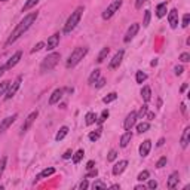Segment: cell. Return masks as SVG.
<instances>
[{
    "mask_svg": "<svg viewBox=\"0 0 190 190\" xmlns=\"http://www.w3.org/2000/svg\"><path fill=\"white\" fill-rule=\"evenodd\" d=\"M150 64H152V66H153V67H155V66H156V64H157V60H156V58H155V60H153V61L150 62Z\"/></svg>",
    "mask_w": 190,
    "mask_h": 190,
    "instance_id": "obj_58",
    "label": "cell"
},
{
    "mask_svg": "<svg viewBox=\"0 0 190 190\" xmlns=\"http://www.w3.org/2000/svg\"><path fill=\"white\" fill-rule=\"evenodd\" d=\"M67 134H68V128H67V126H62V128L57 132L55 140H57V141H61V140H64V138H66V135H67Z\"/></svg>",
    "mask_w": 190,
    "mask_h": 190,
    "instance_id": "obj_25",
    "label": "cell"
},
{
    "mask_svg": "<svg viewBox=\"0 0 190 190\" xmlns=\"http://www.w3.org/2000/svg\"><path fill=\"white\" fill-rule=\"evenodd\" d=\"M166 162H168V161H166V157L165 156L161 157V159L157 161V163H156V168H163V166L166 165Z\"/></svg>",
    "mask_w": 190,
    "mask_h": 190,
    "instance_id": "obj_42",
    "label": "cell"
},
{
    "mask_svg": "<svg viewBox=\"0 0 190 190\" xmlns=\"http://www.w3.org/2000/svg\"><path fill=\"white\" fill-rule=\"evenodd\" d=\"M98 79H100V70H98V68H95L94 71H92V75L89 76L88 82L91 83V85H94V83H95L97 80H98Z\"/></svg>",
    "mask_w": 190,
    "mask_h": 190,
    "instance_id": "obj_26",
    "label": "cell"
},
{
    "mask_svg": "<svg viewBox=\"0 0 190 190\" xmlns=\"http://www.w3.org/2000/svg\"><path fill=\"white\" fill-rule=\"evenodd\" d=\"M100 135H101V128L97 129L95 132H91V134H89V140H91V141H97V140L100 138Z\"/></svg>",
    "mask_w": 190,
    "mask_h": 190,
    "instance_id": "obj_35",
    "label": "cell"
},
{
    "mask_svg": "<svg viewBox=\"0 0 190 190\" xmlns=\"http://www.w3.org/2000/svg\"><path fill=\"white\" fill-rule=\"evenodd\" d=\"M94 85H95V88H102V86L106 85V79H102L101 77V79H98V80L95 82Z\"/></svg>",
    "mask_w": 190,
    "mask_h": 190,
    "instance_id": "obj_46",
    "label": "cell"
},
{
    "mask_svg": "<svg viewBox=\"0 0 190 190\" xmlns=\"http://www.w3.org/2000/svg\"><path fill=\"white\" fill-rule=\"evenodd\" d=\"M36 20H37V12H30L28 15H25V16H24V20L21 21L20 24L15 27V30L12 31V34L9 36V39L6 40V45H11V43H14V42L18 40L21 36H22L28 28L33 25V22Z\"/></svg>",
    "mask_w": 190,
    "mask_h": 190,
    "instance_id": "obj_1",
    "label": "cell"
},
{
    "mask_svg": "<svg viewBox=\"0 0 190 190\" xmlns=\"http://www.w3.org/2000/svg\"><path fill=\"white\" fill-rule=\"evenodd\" d=\"M116 157H117V153H116V150H110V152H109V156H107V161H109V162H113V161H116Z\"/></svg>",
    "mask_w": 190,
    "mask_h": 190,
    "instance_id": "obj_39",
    "label": "cell"
},
{
    "mask_svg": "<svg viewBox=\"0 0 190 190\" xmlns=\"http://www.w3.org/2000/svg\"><path fill=\"white\" fill-rule=\"evenodd\" d=\"M88 54V48H76L75 51L70 54V57H68L67 60V66L68 68L70 67H75L76 64H79L80 62V60H83L85 58V55Z\"/></svg>",
    "mask_w": 190,
    "mask_h": 190,
    "instance_id": "obj_4",
    "label": "cell"
},
{
    "mask_svg": "<svg viewBox=\"0 0 190 190\" xmlns=\"http://www.w3.org/2000/svg\"><path fill=\"white\" fill-rule=\"evenodd\" d=\"M16 117H18V115H16V113H14L12 116H7L6 119H3V122L0 123V134H2V132H5V131H6V129L9 128V126L15 122V120H16Z\"/></svg>",
    "mask_w": 190,
    "mask_h": 190,
    "instance_id": "obj_11",
    "label": "cell"
},
{
    "mask_svg": "<svg viewBox=\"0 0 190 190\" xmlns=\"http://www.w3.org/2000/svg\"><path fill=\"white\" fill-rule=\"evenodd\" d=\"M95 122H97V116H95V113H92V111L86 113V116H85V123H86L88 126H91V125H94Z\"/></svg>",
    "mask_w": 190,
    "mask_h": 190,
    "instance_id": "obj_24",
    "label": "cell"
},
{
    "mask_svg": "<svg viewBox=\"0 0 190 190\" xmlns=\"http://www.w3.org/2000/svg\"><path fill=\"white\" fill-rule=\"evenodd\" d=\"M83 6H79L77 9H76L75 12H71V15L68 16L67 22H66V25H64V33L66 34H70L73 30L76 28V25L79 24V21H80L82 18V14H83Z\"/></svg>",
    "mask_w": 190,
    "mask_h": 190,
    "instance_id": "obj_2",
    "label": "cell"
},
{
    "mask_svg": "<svg viewBox=\"0 0 190 190\" xmlns=\"http://www.w3.org/2000/svg\"><path fill=\"white\" fill-rule=\"evenodd\" d=\"M21 82H22V76H18V77L15 79V82H12V85H9L6 94H5V98H6V100H11V98L16 94V91H18L21 86Z\"/></svg>",
    "mask_w": 190,
    "mask_h": 190,
    "instance_id": "obj_6",
    "label": "cell"
},
{
    "mask_svg": "<svg viewBox=\"0 0 190 190\" xmlns=\"http://www.w3.org/2000/svg\"><path fill=\"white\" fill-rule=\"evenodd\" d=\"M147 117H149L150 120H152V119H153V117H155V113H149V116H147Z\"/></svg>",
    "mask_w": 190,
    "mask_h": 190,
    "instance_id": "obj_59",
    "label": "cell"
},
{
    "mask_svg": "<svg viewBox=\"0 0 190 190\" xmlns=\"http://www.w3.org/2000/svg\"><path fill=\"white\" fill-rule=\"evenodd\" d=\"M138 30H140V24H138V22H134V24H131V27L128 28V31H126L125 37H123V42H125V43L131 42L132 39H134V37H135V34L138 33Z\"/></svg>",
    "mask_w": 190,
    "mask_h": 190,
    "instance_id": "obj_8",
    "label": "cell"
},
{
    "mask_svg": "<svg viewBox=\"0 0 190 190\" xmlns=\"http://www.w3.org/2000/svg\"><path fill=\"white\" fill-rule=\"evenodd\" d=\"M83 156H85V152H83V150L80 149V150H77V152H76V153H75V155H73L71 157H73V162H75L76 165H77V163H79V162L82 161V157H83Z\"/></svg>",
    "mask_w": 190,
    "mask_h": 190,
    "instance_id": "obj_28",
    "label": "cell"
},
{
    "mask_svg": "<svg viewBox=\"0 0 190 190\" xmlns=\"http://www.w3.org/2000/svg\"><path fill=\"white\" fill-rule=\"evenodd\" d=\"M147 187H149L150 190H155L157 187V181H156V180H150L149 184H147Z\"/></svg>",
    "mask_w": 190,
    "mask_h": 190,
    "instance_id": "obj_47",
    "label": "cell"
},
{
    "mask_svg": "<svg viewBox=\"0 0 190 190\" xmlns=\"http://www.w3.org/2000/svg\"><path fill=\"white\" fill-rule=\"evenodd\" d=\"M111 189H120V186H119V184H113V186H111Z\"/></svg>",
    "mask_w": 190,
    "mask_h": 190,
    "instance_id": "obj_60",
    "label": "cell"
},
{
    "mask_svg": "<svg viewBox=\"0 0 190 190\" xmlns=\"http://www.w3.org/2000/svg\"><path fill=\"white\" fill-rule=\"evenodd\" d=\"M58 43H60V33H54L49 39H48L46 49L48 51H54L55 48L58 46Z\"/></svg>",
    "mask_w": 190,
    "mask_h": 190,
    "instance_id": "obj_12",
    "label": "cell"
},
{
    "mask_svg": "<svg viewBox=\"0 0 190 190\" xmlns=\"http://www.w3.org/2000/svg\"><path fill=\"white\" fill-rule=\"evenodd\" d=\"M62 95H64V89H62V88L55 89L54 92H52V95L49 97V104H51V106L57 104V102H58L62 98Z\"/></svg>",
    "mask_w": 190,
    "mask_h": 190,
    "instance_id": "obj_15",
    "label": "cell"
},
{
    "mask_svg": "<svg viewBox=\"0 0 190 190\" xmlns=\"http://www.w3.org/2000/svg\"><path fill=\"white\" fill-rule=\"evenodd\" d=\"M163 142H165V138H161V140L157 141V147H162V146H163Z\"/></svg>",
    "mask_w": 190,
    "mask_h": 190,
    "instance_id": "obj_54",
    "label": "cell"
},
{
    "mask_svg": "<svg viewBox=\"0 0 190 190\" xmlns=\"http://www.w3.org/2000/svg\"><path fill=\"white\" fill-rule=\"evenodd\" d=\"M88 187H89V184H88V181H86V180H83V181L79 184V189H82V190H83V189H88Z\"/></svg>",
    "mask_w": 190,
    "mask_h": 190,
    "instance_id": "obj_52",
    "label": "cell"
},
{
    "mask_svg": "<svg viewBox=\"0 0 190 190\" xmlns=\"http://www.w3.org/2000/svg\"><path fill=\"white\" fill-rule=\"evenodd\" d=\"M150 16H152V14H150V11L147 9V11L144 12V21H142V27H147V25H149Z\"/></svg>",
    "mask_w": 190,
    "mask_h": 190,
    "instance_id": "obj_37",
    "label": "cell"
},
{
    "mask_svg": "<svg viewBox=\"0 0 190 190\" xmlns=\"http://www.w3.org/2000/svg\"><path fill=\"white\" fill-rule=\"evenodd\" d=\"M137 113L135 111H131L128 116H126V119H125V122H123V128H125V131H131L132 129V126L135 125L137 122Z\"/></svg>",
    "mask_w": 190,
    "mask_h": 190,
    "instance_id": "obj_9",
    "label": "cell"
},
{
    "mask_svg": "<svg viewBox=\"0 0 190 190\" xmlns=\"http://www.w3.org/2000/svg\"><path fill=\"white\" fill-rule=\"evenodd\" d=\"M149 177H150V172H149V171H142V172H140V174H138L137 180H138V181H146Z\"/></svg>",
    "mask_w": 190,
    "mask_h": 190,
    "instance_id": "obj_36",
    "label": "cell"
},
{
    "mask_svg": "<svg viewBox=\"0 0 190 190\" xmlns=\"http://www.w3.org/2000/svg\"><path fill=\"white\" fill-rule=\"evenodd\" d=\"M146 113H147V106H142L141 110H140V113L137 115V117H142V116L146 115Z\"/></svg>",
    "mask_w": 190,
    "mask_h": 190,
    "instance_id": "obj_48",
    "label": "cell"
},
{
    "mask_svg": "<svg viewBox=\"0 0 190 190\" xmlns=\"http://www.w3.org/2000/svg\"><path fill=\"white\" fill-rule=\"evenodd\" d=\"M181 147L183 149H186L187 146H189V142H190V128L187 126V128L183 131V135H181Z\"/></svg>",
    "mask_w": 190,
    "mask_h": 190,
    "instance_id": "obj_19",
    "label": "cell"
},
{
    "mask_svg": "<svg viewBox=\"0 0 190 190\" xmlns=\"http://www.w3.org/2000/svg\"><path fill=\"white\" fill-rule=\"evenodd\" d=\"M109 52H110V48H107V46L102 48L101 52H100V54H98V57H97V62H100V64H101V62H104V60L107 58Z\"/></svg>",
    "mask_w": 190,
    "mask_h": 190,
    "instance_id": "obj_22",
    "label": "cell"
},
{
    "mask_svg": "<svg viewBox=\"0 0 190 190\" xmlns=\"http://www.w3.org/2000/svg\"><path fill=\"white\" fill-rule=\"evenodd\" d=\"M37 3H39V0H27V3H25L24 7H22V11H24V12H27V11H30L31 7L36 6Z\"/></svg>",
    "mask_w": 190,
    "mask_h": 190,
    "instance_id": "obj_30",
    "label": "cell"
},
{
    "mask_svg": "<svg viewBox=\"0 0 190 190\" xmlns=\"http://www.w3.org/2000/svg\"><path fill=\"white\" fill-rule=\"evenodd\" d=\"M2 2H6V0H2Z\"/></svg>",
    "mask_w": 190,
    "mask_h": 190,
    "instance_id": "obj_62",
    "label": "cell"
},
{
    "mask_svg": "<svg viewBox=\"0 0 190 190\" xmlns=\"http://www.w3.org/2000/svg\"><path fill=\"white\" fill-rule=\"evenodd\" d=\"M186 89H187V83H184L183 86H181V92H184V91H186Z\"/></svg>",
    "mask_w": 190,
    "mask_h": 190,
    "instance_id": "obj_57",
    "label": "cell"
},
{
    "mask_svg": "<svg viewBox=\"0 0 190 190\" xmlns=\"http://www.w3.org/2000/svg\"><path fill=\"white\" fill-rule=\"evenodd\" d=\"M97 175H98V171L95 170V168H92V170H89V172L85 175V178H95Z\"/></svg>",
    "mask_w": 190,
    "mask_h": 190,
    "instance_id": "obj_41",
    "label": "cell"
},
{
    "mask_svg": "<svg viewBox=\"0 0 190 190\" xmlns=\"http://www.w3.org/2000/svg\"><path fill=\"white\" fill-rule=\"evenodd\" d=\"M181 111H183V113H186V104H181Z\"/></svg>",
    "mask_w": 190,
    "mask_h": 190,
    "instance_id": "obj_61",
    "label": "cell"
},
{
    "mask_svg": "<svg viewBox=\"0 0 190 190\" xmlns=\"http://www.w3.org/2000/svg\"><path fill=\"white\" fill-rule=\"evenodd\" d=\"M107 117H109V110H102L101 116H100V117L97 119V122H98L100 125H101V123H104L106 120H107Z\"/></svg>",
    "mask_w": 190,
    "mask_h": 190,
    "instance_id": "obj_34",
    "label": "cell"
},
{
    "mask_svg": "<svg viewBox=\"0 0 190 190\" xmlns=\"http://www.w3.org/2000/svg\"><path fill=\"white\" fill-rule=\"evenodd\" d=\"M52 174H55V168H46V170H43L37 175V178H46V177H49V175H52Z\"/></svg>",
    "mask_w": 190,
    "mask_h": 190,
    "instance_id": "obj_27",
    "label": "cell"
},
{
    "mask_svg": "<svg viewBox=\"0 0 190 190\" xmlns=\"http://www.w3.org/2000/svg\"><path fill=\"white\" fill-rule=\"evenodd\" d=\"M5 70H6V67H5V66H0V77L3 76V73H5Z\"/></svg>",
    "mask_w": 190,
    "mask_h": 190,
    "instance_id": "obj_55",
    "label": "cell"
},
{
    "mask_svg": "<svg viewBox=\"0 0 190 190\" xmlns=\"http://www.w3.org/2000/svg\"><path fill=\"white\" fill-rule=\"evenodd\" d=\"M120 6H122V0H115V2H113L111 5H109L107 9L102 12V20H110V18L120 9Z\"/></svg>",
    "mask_w": 190,
    "mask_h": 190,
    "instance_id": "obj_5",
    "label": "cell"
},
{
    "mask_svg": "<svg viewBox=\"0 0 190 190\" xmlns=\"http://www.w3.org/2000/svg\"><path fill=\"white\" fill-rule=\"evenodd\" d=\"M117 98V94L116 92H111V94H109L107 97H104L102 98V102H106V104H109V102H113Z\"/></svg>",
    "mask_w": 190,
    "mask_h": 190,
    "instance_id": "obj_33",
    "label": "cell"
},
{
    "mask_svg": "<svg viewBox=\"0 0 190 190\" xmlns=\"http://www.w3.org/2000/svg\"><path fill=\"white\" fill-rule=\"evenodd\" d=\"M123 51H119L117 54L113 57V60L110 61V64H109V68L110 70H115V68H117L119 66H120V62H122V60H123Z\"/></svg>",
    "mask_w": 190,
    "mask_h": 190,
    "instance_id": "obj_13",
    "label": "cell"
},
{
    "mask_svg": "<svg viewBox=\"0 0 190 190\" xmlns=\"http://www.w3.org/2000/svg\"><path fill=\"white\" fill-rule=\"evenodd\" d=\"M71 156H73V152H71V150H67V152L62 155V159H70Z\"/></svg>",
    "mask_w": 190,
    "mask_h": 190,
    "instance_id": "obj_51",
    "label": "cell"
},
{
    "mask_svg": "<svg viewBox=\"0 0 190 190\" xmlns=\"http://www.w3.org/2000/svg\"><path fill=\"white\" fill-rule=\"evenodd\" d=\"M5 166H6V157H2L0 159V177H2L3 171H5Z\"/></svg>",
    "mask_w": 190,
    "mask_h": 190,
    "instance_id": "obj_44",
    "label": "cell"
},
{
    "mask_svg": "<svg viewBox=\"0 0 190 190\" xmlns=\"http://www.w3.org/2000/svg\"><path fill=\"white\" fill-rule=\"evenodd\" d=\"M141 97H142V100H144L146 102H149L150 98H152V89H150L149 86H142V89H141Z\"/></svg>",
    "mask_w": 190,
    "mask_h": 190,
    "instance_id": "obj_23",
    "label": "cell"
},
{
    "mask_svg": "<svg viewBox=\"0 0 190 190\" xmlns=\"http://www.w3.org/2000/svg\"><path fill=\"white\" fill-rule=\"evenodd\" d=\"M146 79H147V75L144 71H137V75H135L137 83H142V82H146Z\"/></svg>",
    "mask_w": 190,
    "mask_h": 190,
    "instance_id": "obj_32",
    "label": "cell"
},
{
    "mask_svg": "<svg viewBox=\"0 0 190 190\" xmlns=\"http://www.w3.org/2000/svg\"><path fill=\"white\" fill-rule=\"evenodd\" d=\"M92 168H95V162H94V161H89V162L88 163H86V170H92Z\"/></svg>",
    "mask_w": 190,
    "mask_h": 190,
    "instance_id": "obj_53",
    "label": "cell"
},
{
    "mask_svg": "<svg viewBox=\"0 0 190 190\" xmlns=\"http://www.w3.org/2000/svg\"><path fill=\"white\" fill-rule=\"evenodd\" d=\"M146 187L142 186V184H138V186H135V190H144Z\"/></svg>",
    "mask_w": 190,
    "mask_h": 190,
    "instance_id": "obj_56",
    "label": "cell"
},
{
    "mask_svg": "<svg viewBox=\"0 0 190 190\" xmlns=\"http://www.w3.org/2000/svg\"><path fill=\"white\" fill-rule=\"evenodd\" d=\"M43 46H45V43H43V42H39V43H37V45L31 49V52H33V54H34V52H39L40 49H43Z\"/></svg>",
    "mask_w": 190,
    "mask_h": 190,
    "instance_id": "obj_45",
    "label": "cell"
},
{
    "mask_svg": "<svg viewBox=\"0 0 190 190\" xmlns=\"http://www.w3.org/2000/svg\"><path fill=\"white\" fill-rule=\"evenodd\" d=\"M178 181H180V175H178V172L175 171V172H172L170 175V178H168V183H166L168 189H175Z\"/></svg>",
    "mask_w": 190,
    "mask_h": 190,
    "instance_id": "obj_18",
    "label": "cell"
},
{
    "mask_svg": "<svg viewBox=\"0 0 190 190\" xmlns=\"http://www.w3.org/2000/svg\"><path fill=\"white\" fill-rule=\"evenodd\" d=\"M92 189H107V184L102 183V181H100V180H97L94 184H92Z\"/></svg>",
    "mask_w": 190,
    "mask_h": 190,
    "instance_id": "obj_38",
    "label": "cell"
},
{
    "mask_svg": "<svg viewBox=\"0 0 190 190\" xmlns=\"http://www.w3.org/2000/svg\"><path fill=\"white\" fill-rule=\"evenodd\" d=\"M180 61L181 62H189L190 61V55L187 52H183V54L180 55Z\"/></svg>",
    "mask_w": 190,
    "mask_h": 190,
    "instance_id": "obj_43",
    "label": "cell"
},
{
    "mask_svg": "<svg viewBox=\"0 0 190 190\" xmlns=\"http://www.w3.org/2000/svg\"><path fill=\"white\" fill-rule=\"evenodd\" d=\"M39 116V111L36 110V111H33V113H30V115L27 116V119H25V122L22 123V126H21V134H25L28 131V128L33 125V122L36 120V117Z\"/></svg>",
    "mask_w": 190,
    "mask_h": 190,
    "instance_id": "obj_7",
    "label": "cell"
},
{
    "mask_svg": "<svg viewBox=\"0 0 190 190\" xmlns=\"http://www.w3.org/2000/svg\"><path fill=\"white\" fill-rule=\"evenodd\" d=\"M150 150H152V141L150 140H144L141 142V146H140V155H141V157L147 156L150 153Z\"/></svg>",
    "mask_w": 190,
    "mask_h": 190,
    "instance_id": "obj_17",
    "label": "cell"
},
{
    "mask_svg": "<svg viewBox=\"0 0 190 190\" xmlns=\"http://www.w3.org/2000/svg\"><path fill=\"white\" fill-rule=\"evenodd\" d=\"M131 138H132V132L131 131H126L122 137H120V147H126L131 141Z\"/></svg>",
    "mask_w": 190,
    "mask_h": 190,
    "instance_id": "obj_21",
    "label": "cell"
},
{
    "mask_svg": "<svg viewBox=\"0 0 190 190\" xmlns=\"http://www.w3.org/2000/svg\"><path fill=\"white\" fill-rule=\"evenodd\" d=\"M21 57H22V52H21V51H18V52H15V54L12 55V57H11L9 60H7L6 66H5V67H6V70H9V68H12V67H15V66H16V64L20 62Z\"/></svg>",
    "mask_w": 190,
    "mask_h": 190,
    "instance_id": "obj_14",
    "label": "cell"
},
{
    "mask_svg": "<svg viewBox=\"0 0 190 190\" xmlns=\"http://www.w3.org/2000/svg\"><path fill=\"white\" fill-rule=\"evenodd\" d=\"M149 128H150V123L149 122H142V123H140V125L137 126V131H138L140 134H142V132H147V131H149Z\"/></svg>",
    "mask_w": 190,
    "mask_h": 190,
    "instance_id": "obj_31",
    "label": "cell"
},
{
    "mask_svg": "<svg viewBox=\"0 0 190 190\" xmlns=\"http://www.w3.org/2000/svg\"><path fill=\"white\" fill-rule=\"evenodd\" d=\"M189 21H190V15L189 14H186L183 16V22H181V27L183 28H187L189 27Z\"/></svg>",
    "mask_w": 190,
    "mask_h": 190,
    "instance_id": "obj_40",
    "label": "cell"
},
{
    "mask_svg": "<svg viewBox=\"0 0 190 190\" xmlns=\"http://www.w3.org/2000/svg\"><path fill=\"white\" fill-rule=\"evenodd\" d=\"M9 85H11V82H9V80H3V82H0V97L6 94L7 88H9Z\"/></svg>",
    "mask_w": 190,
    "mask_h": 190,
    "instance_id": "obj_29",
    "label": "cell"
},
{
    "mask_svg": "<svg viewBox=\"0 0 190 190\" xmlns=\"http://www.w3.org/2000/svg\"><path fill=\"white\" fill-rule=\"evenodd\" d=\"M168 22H170V27L171 28H177L178 27V11L175 7L171 9L168 12Z\"/></svg>",
    "mask_w": 190,
    "mask_h": 190,
    "instance_id": "obj_10",
    "label": "cell"
},
{
    "mask_svg": "<svg viewBox=\"0 0 190 190\" xmlns=\"http://www.w3.org/2000/svg\"><path fill=\"white\" fill-rule=\"evenodd\" d=\"M174 71H175V75H177V76H180V75H183L184 70H183V67H181V66H177V67L174 68Z\"/></svg>",
    "mask_w": 190,
    "mask_h": 190,
    "instance_id": "obj_49",
    "label": "cell"
},
{
    "mask_svg": "<svg viewBox=\"0 0 190 190\" xmlns=\"http://www.w3.org/2000/svg\"><path fill=\"white\" fill-rule=\"evenodd\" d=\"M146 2H147V0H137V2H135V7H137V9H141L142 5H144Z\"/></svg>",
    "mask_w": 190,
    "mask_h": 190,
    "instance_id": "obj_50",
    "label": "cell"
},
{
    "mask_svg": "<svg viewBox=\"0 0 190 190\" xmlns=\"http://www.w3.org/2000/svg\"><path fill=\"white\" fill-rule=\"evenodd\" d=\"M126 166H128V161H119V162L113 166V170H111L113 175H120L123 171L126 170Z\"/></svg>",
    "mask_w": 190,
    "mask_h": 190,
    "instance_id": "obj_16",
    "label": "cell"
},
{
    "mask_svg": "<svg viewBox=\"0 0 190 190\" xmlns=\"http://www.w3.org/2000/svg\"><path fill=\"white\" fill-rule=\"evenodd\" d=\"M166 9H168V3L166 2H162V3H159L156 6V15L157 18H162L166 15Z\"/></svg>",
    "mask_w": 190,
    "mask_h": 190,
    "instance_id": "obj_20",
    "label": "cell"
},
{
    "mask_svg": "<svg viewBox=\"0 0 190 190\" xmlns=\"http://www.w3.org/2000/svg\"><path fill=\"white\" fill-rule=\"evenodd\" d=\"M60 58H61V55L58 54V52H52V54H49L46 58H43V61H42L40 71H42V73L51 71V70H52V68H55V66L58 64Z\"/></svg>",
    "mask_w": 190,
    "mask_h": 190,
    "instance_id": "obj_3",
    "label": "cell"
}]
</instances>
